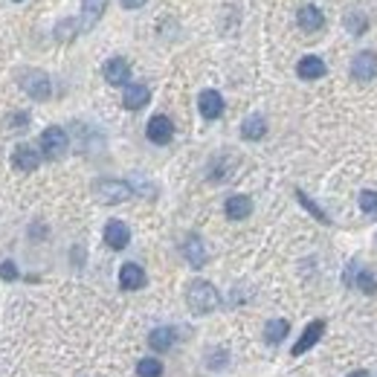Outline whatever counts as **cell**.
<instances>
[{
	"label": "cell",
	"instance_id": "1",
	"mask_svg": "<svg viewBox=\"0 0 377 377\" xmlns=\"http://www.w3.org/2000/svg\"><path fill=\"white\" fill-rule=\"evenodd\" d=\"M186 302H189V310L192 314H212L218 305H221V293L215 290V285L203 282V278H194V282H189L186 287Z\"/></svg>",
	"mask_w": 377,
	"mask_h": 377
},
{
	"label": "cell",
	"instance_id": "2",
	"mask_svg": "<svg viewBox=\"0 0 377 377\" xmlns=\"http://www.w3.org/2000/svg\"><path fill=\"white\" fill-rule=\"evenodd\" d=\"M93 192L102 203H122L134 194V189H131L125 180H99V183L93 186Z\"/></svg>",
	"mask_w": 377,
	"mask_h": 377
},
{
	"label": "cell",
	"instance_id": "3",
	"mask_svg": "<svg viewBox=\"0 0 377 377\" xmlns=\"http://www.w3.org/2000/svg\"><path fill=\"white\" fill-rule=\"evenodd\" d=\"M67 145H70V140H67V134H64L61 128H47L41 134V151H44L47 160L64 157V154H67Z\"/></svg>",
	"mask_w": 377,
	"mask_h": 377
},
{
	"label": "cell",
	"instance_id": "4",
	"mask_svg": "<svg viewBox=\"0 0 377 377\" xmlns=\"http://www.w3.org/2000/svg\"><path fill=\"white\" fill-rule=\"evenodd\" d=\"M21 85L35 102H47L50 99V93H53L50 78H47V73H41V70H26L24 78H21Z\"/></svg>",
	"mask_w": 377,
	"mask_h": 377
},
{
	"label": "cell",
	"instance_id": "5",
	"mask_svg": "<svg viewBox=\"0 0 377 377\" xmlns=\"http://www.w3.org/2000/svg\"><path fill=\"white\" fill-rule=\"evenodd\" d=\"M145 134H149V140H151V142L166 145V142H171V137H174V125H171V119H169V117H162V113H157V117H151V119H149V128H145Z\"/></svg>",
	"mask_w": 377,
	"mask_h": 377
},
{
	"label": "cell",
	"instance_id": "6",
	"mask_svg": "<svg viewBox=\"0 0 377 377\" xmlns=\"http://www.w3.org/2000/svg\"><path fill=\"white\" fill-rule=\"evenodd\" d=\"M351 76L357 81H371L377 76V56L374 53H357L351 61Z\"/></svg>",
	"mask_w": 377,
	"mask_h": 377
},
{
	"label": "cell",
	"instance_id": "7",
	"mask_svg": "<svg viewBox=\"0 0 377 377\" xmlns=\"http://www.w3.org/2000/svg\"><path fill=\"white\" fill-rule=\"evenodd\" d=\"M105 6H108V0H81V21H78V29H81V32L93 29L96 24H99Z\"/></svg>",
	"mask_w": 377,
	"mask_h": 377
},
{
	"label": "cell",
	"instance_id": "8",
	"mask_svg": "<svg viewBox=\"0 0 377 377\" xmlns=\"http://www.w3.org/2000/svg\"><path fill=\"white\" fill-rule=\"evenodd\" d=\"M322 334H325V322L322 319H314L308 328H305V334L299 337V342L293 346V357H299V354H305V351H310L317 346V342L322 340Z\"/></svg>",
	"mask_w": 377,
	"mask_h": 377
},
{
	"label": "cell",
	"instance_id": "9",
	"mask_svg": "<svg viewBox=\"0 0 377 377\" xmlns=\"http://www.w3.org/2000/svg\"><path fill=\"white\" fill-rule=\"evenodd\" d=\"M128 241H131V233L122 221H108L105 224V244L110 250H125Z\"/></svg>",
	"mask_w": 377,
	"mask_h": 377
},
{
	"label": "cell",
	"instance_id": "10",
	"mask_svg": "<svg viewBox=\"0 0 377 377\" xmlns=\"http://www.w3.org/2000/svg\"><path fill=\"white\" fill-rule=\"evenodd\" d=\"M183 255H186V261H189L194 270H201L206 265V247H203V241L198 235H189L183 241Z\"/></svg>",
	"mask_w": 377,
	"mask_h": 377
},
{
	"label": "cell",
	"instance_id": "11",
	"mask_svg": "<svg viewBox=\"0 0 377 377\" xmlns=\"http://www.w3.org/2000/svg\"><path fill=\"white\" fill-rule=\"evenodd\" d=\"M145 270L140 267V265H122V270H119V285H122V290H140V287H145Z\"/></svg>",
	"mask_w": 377,
	"mask_h": 377
},
{
	"label": "cell",
	"instance_id": "12",
	"mask_svg": "<svg viewBox=\"0 0 377 377\" xmlns=\"http://www.w3.org/2000/svg\"><path fill=\"white\" fill-rule=\"evenodd\" d=\"M198 108L206 119H218L221 113H224V99H221V93L218 90H203L201 93V99H198Z\"/></svg>",
	"mask_w": 377,
	"mask_h": 377
},
{
	"label": "cell",
	"instance_id": "13",
	"mask_svg": "<svg viewBox=\"0 0 377 377\" xmlns=\"http://www.w3.org/2000/svg\"><path fill=\"white\" fill-rule=\"evenodd\" d=\"M149 99H151V90L145 87V85H128L125 96H122V105L128 110H140V108L149 105Z\"/></svg>",
	"mask_w": 377,
	"mask_h": 377
},
{
	"label": "cell",
	"instance_id": "14",
	"mask_svg": "<svg viewBox=\"0 0 377 377\" xmlns=\"http://www.w3.org/2000/svg\"><path fill=\"white\" fill-rule=\"evenodd\" d=\"M224 209H226V218L229 221H244L253 212V201L247 198V194H233Z\"/></svg>",
	"mask_w": 377,
	"mask_h": 377
},
{
	"label": "cell",
	"instance_id": "15",
	"mask_svg": "<svg viewBox=\"0 0 377 377\" xmlns=\"http://www.w3.org/2000/svg\"><path fill=\"white\" fill-rule=\"evenodd\" d=\"M38 154H35V149H29V145H18L15 149V154H12V166L18 169V171H35L38 169Z\"/></svg>",
	"mask_w": 377,
	"mask_h": 377
},
{
	"label": "cell",
	"instance_id": "16",
	"mask_svg": "<svg viewBox=\"0 0 377 377\" xmlns=\"http://www.w3.org/2000/svg\"><path fill=\"white\" fill-rule=\"evenodd\" d=\"M105 78L110 81V85H128V78H131L128 61L125 58H110L105 64Z\"/></svg>",
	"mask_w": 377,
	"mask_h": 377
},
{
	"label": "cell",
	"instance_id": "17",
	"mask_svg": "<svg viewBox=\"0 0 377 377\" xmlns=\"http://www.w3.org/2000/svg\"><path fill=\"white\" fill-rule=\"evenodd\" d=\"M296 73H299V78H305V81L322 78V76H325V61H322L319 56H305V58L299 61Z\"/></svg>",
	"mask_w": 377,
	"mask_h": 377
},
{
	"label": "cell",
	"instance_id": "18",
	"mask_svg": "<svg viewBox=\"0 0 377 377\" xmlns=\"http://www.w3.org/2000/svg\"><path fill=\"white\" fill-rule=\"evenodd\" d=\"M296 21H299V26H302L305 32H317V29L325 26V15H322V9H317V6H302Z\"/></svg>",
	"mask_w": 377,
	"mask_h": 377
},
{
	"label": "cell",
	"instance_id": "19",
	"mask_svg": "<svg viewBox=\"0 0 377 377\" xmlns=\"http://www.w3.org/2000/svg\"><path fill=\"white\" fill-rule=\"evenodd\" d=\"M265 134H267V122H265V117L253 113V117L244 119V125H241V137H244V140H261Z\"/></svg>",
	"mask_w": 377,
	"mask_h": 377
},
{
	"label": "cell",
	"instance_id": "20",
	"mask_svg": "<svg viewBox=\"0 0 377 377\" xmlns=\"http://www.w3.org/2000/svg\"><path fill=\"white\" fill-rule=\"evenodd\" d=\"M287 331H290V322L287 319H270L265 325V340L270 342V346H276V342H282L287 337Z\"/></svg>",
	"mask_w": 377,
	"mask_h": 377
},
{
	"label": "cell",
	"instance_id": "21",
	"mask_svg": "<svg viewBox=\"0 0 377 377\" xmlns=\"http://www.w3.org/2000/svg\"><path fill=\"white\" fill-rule=\"evenodd\" d=\"M149 342H151L154 351H169L174 346V331H171V328H154Z\"/></svg>",
	"mask_w": 377,
	"mask_h": 377
},
{
	"label": "cell",
	"instance_id": "22",
	"mask_svg": "<svg viewBox=\"0 0 377 377\" xmlns=\"http://www.w3.org/2000/svg\"><path fill=\"white\" fill-rule=\"evenodd\" d=\"M351 285H357L363 293H377V273L369 270V267L366 270H357V278H354Z\"/></svg>",
	"mask_w": 377,
	"mask_h": 377
},
{
	"label": "cell",
	"instance_id": "23",
	"mask_svg": "<svg viewBox=\"0 0 377 377\" xmlns=\"http://www.w3.org/2000/svg\"><path fill=\"white\" fill-rule=\"evenodd\" d=\"M137 374L140 377H162V363L154 360V357H145V360L137 363Z\"/></svg>",
	"mask_w": 377,
	"mask_h": 377
},
{
	"label": "cell",
	"instance_id": "24",
	"mask_svg": "<svg viewBox=\"0 0 377 377\" xmlns=\"http://www.w3.org/2000/svg\"><path fill=\"white\" fill-rule=\"evenodd\" d=\"M296 201H299V203H302V206H305V209H308V212H310V215H314L317 221H322V224H331V218H328L325 212H322V209H319L314 201H310V198H308V194H305L302 189H296Z\"/></svg>",
	"mask_w": 377,
	"mask_h": 377
},
{
	"label": "cell",
	"instance_id": "25",
	"mask_svg": "<svg viewBox=\"0 0 377 377\" xmlns=\"http://www.w3.org/2000/svg\"><path fill=\"white\" fill-rule=\"evenodd\" d=\"M346 26L351 29V35H363L369 29V18L363 12H351V15H346Z\"/></svg>",
	"mask_w": 377,
	"mask_h": 377
},
{
	"label": "cell",
	"instance_id": "26",
	"mask_svg": "<svg viewBox=\"0 0 377 377\" xmlns=\"http://www.w3.org/2000/svg\"><path fill=\"white\" fill-rule=\"evenodd\" d=\"M360 209H363L371 221H377V192H360Z\"/></svg>",
	"mask_w": 377,
	"mask_h": 377
},
{
	"label": "cell",
	"instance_id": "27",
	"mask_svg": "<svg viewBox=\"0 0 377 377\" xmlns=\"http://www.w3.org/2000/svg\"><path fill=\"white\" fill-rule=\"evenodd\" d=\"M26 125H29V113H24V110H18V113H12V117H6V128L15 131V134L26 131Z\"/></svg>",
	"mask_w": 377,
	"mask_h": 377
},
{
	"label": "cell",
	"instance_id": "28",
	"mask_svg": "<svg viewBox=\"0 0 377 377\" xmlns=\"http://www.w3.org/2000/svg\"><path fill=\"white\" fill-rule=\"evenodd\" d=\"M76 26H78L76 21H64V24H58V26H56V38H61V41H70V38L76 35V32H73Z\"/></svg>",
	"mask_w": 377,
	"mask_h": 377
},
{
	"label": "cell",
	"instance_id": "29",
	"mask_svg": "<svg viewBox=\"0 0 377 377\" xmlns=\"http://www.w3.org/2000/svg\"><path fill=\"white\" fill-rule=\"evenodd\" d=\"M0 278H6V282L18 278V267H15L12 261H3V265H0Z\"/></svg>",
	"mask_w": 377,
	"mask_h": 377
},
{
	"label": "cell",
	"instance_id": "30",
	"mask_svg": "<svg viewBox=\"0 0 377 377\" xmlns=\"http://www.w3.org/2000/svg\"><path fill=\"white\" fill-rule=\"evenodd\" d=\"M122 6L125 9H140V6H145V0H122Z\"/></svg>",
	"mask_w": 377,
	"mask_h": 377
},
{
	"label": "cell",
	"instance_id": "31",
	"mask_svg": "<svg viewBox=\"0 0 377 377\" xmlns=\"http://www.w3.org/2000/svg\"><path fill=\"white\" fill-rule=\"evenodd\" d=\"M349 377H371V374H369V371H351Z\"/></svg>",
	"mask_w": 377,
	"mask_h": 377
}]
</instances>
